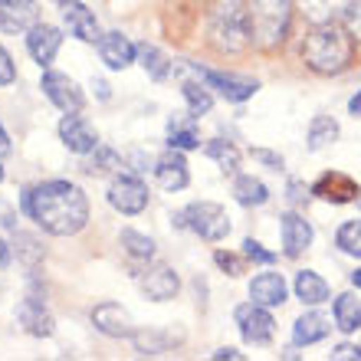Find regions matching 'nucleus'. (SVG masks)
Instances as JSON below:
<instances>
[{"mask_svg": "<svg viewBox=\"0 0 361 361\" xmlns=\"http://www.w3.org/2000/svg\"><path fill=\"white\" fill-rule=\"evenodd\" d=\"M23 210L53 237H73L89 224V200L73 180H43L23 190Z\"/></svg>", "mask_w": 361, "mask_h": 361, "instance_id": "nucleus-1", "label": "nucleus"}, {"mask_svg": "<svg viewBox=\"0 0 361 361\" xmlns=\"http://www.w3.org/2000/svg\"><path fill=\"white\" fill-rule=\"evenodd\" d=\"M302 59L305 66L319 73V76H338L352 66L355 59V37L348 30L335 27V23H322L315 27L302 43Z\"/></svg>", "mask_w": 361, "mask_h": 361, "instance_id": "nucleus-2", "label": "nucleus"}, {"mask_svg": "<svg viewBox=\"0 0 361 361\" xmlns=\"http://www.w3.org/2000/svg\"><path fill=\"white\" fill-rule=\"evenodd\" d=\"M295 0H247V27L250 43L257 49H279L289 37Z\"/></svg>", "mask_w": 361, "mask_h": 361, "instance_id": "nucleus-3", "label": "nucleus"}, {"mask_svg": "<svg viewBox=\"0 0 361 361\" xmlns=\"http://www.w3.org/2000/svg\"><path fill=\"white\" fill-rule=\"evenodd\" d=\"M210 43L220 53H240L250 43V27H247V4L243 0H214L207 20Z\"/></svg>", "mask_w": 361, "mask_h": 361, "instance_id": "nucleus-4", "label": "nucleus"}, {"mask_svg": "<svg viewBox=\"0 0 361 361\" xmlns=\"http://www.w3.org/2000/svg\"><path fill=\"white\" fill-rule=\"evenodd\" d=\"M180 214H184V227L194 230L200 240H207V243L227 240L230 217L220 204H214V200H194V204H188Z\"/></svg>", "mask_w": 361, "mask_h": 361, "instance_id": "nucleus-5", "label": "nucleus"}, {"mask_svg": "<svg viewBox=\"0 0 361 361\" xmlns=\"http://www.w3.org/2000/svg\"><path fill=\"white\" fill-rule=\"evenodd\" d=\"M233 319H237V325H240L243 342H250V345H269L273 342L276 322H273V315H269L267 305H259V302L250 299L247 305H240Z\"/></svg>", "mask_w": 361, "mask_h": 361, "instance_id": "nucleus-6", "label": "nucleus"}, {"mask_svg": "<svg viewBox=\"0 0 361 361\" xmlns=\"http://www.w3.org/2000/svg\"><path fill=\"white\" fill-rule=\"evenodd\" d=\"M109 204L125 217H135V214H142L148 207V188L135 174H118L109 184Z\"/></svg>", "mask_w": 361, "mask_h": 361, "instance_id": "nucleus-7", "label": "nucleus"}, {"mask_svg": "<svg viewBox=\"0 0 361 361\" xmlns=\"http://www.w3.org/2000/svg\"><path fill=\"white\" fill-rule=\"evenodd\" d=\"M39 89L49 102L56 105L59 112H79L82 109V92L66 73H56V69H47L43 79H39Z\"/></svg>", "mask_w": 361, "mask_h": 361, "instance_id": "nucleus-8", "label": "nucleus"}, {"mask_svg": "<svg viewBox=\"0 0 361 361\" xmlns=\"http://www.w3.org/2000/svg\"><path fill=\"white\" fill-rule=\"evenodd\" d=\"M59 13H63V23L76 39H82V43H99L102 39L99 20L82 0H59Z\"/></svg>", "mask_w": 361, "mask_h": 361, "instance_id": "nucleus-9", "label": "nucleus"}, {"mask_svg": "<svg viewBox=\"0 0 361 361\" xmlns=\"http://www.w3.org/2000/svg\"><path fill=\"white\" fill-rule=\"evenodd\" d=\"M59 142L73 154H92L99 148V135L79 112H66L63 122H59Z\"/></svg>", "mask_w": 361, "mask_h": 361, "instance_id": "nucleus-10", "label": "nucleus"}, {"mask_svg": "<svg viewBox=\"0 0 361 361\" xmlns=\"http://www.w3.org/2000/svg\"><path fill=\"white\" fill-rule=\"evenodd\" d=\"M138 289H142L152 302H168V299L178 295L180 279L168 263H154V267H148L142 276H138Z\"/></svg>", "mask_w": 361, "mask_h": 361, "instance_id": "nucleus-11", "label": "nucleus"}, {"mask_svg": "<svg viewBox=\"0 0 361 361\" xmlns=\"http://www.w3.org/2000/svg\"><path fill=\"white\" fill-rule=\"evenodd\" d=\"M197 79L207 89H217L227 102H247L250 95H257V79H240V76H224V73H214V69H200L194 66Z\"/></svg>", "mask_w": 361, "mask_h": 361, "instance_id": "nucleus-12", "label": "nucleus"}, {"mask_svg": "<svg viewBox=\"0 0 361 361\" xmlns=\"http://www.w3.org/2000/svg\"><path fill=\"white\" fill-rule=\"evenodd\" d=\"M92 325L95 332L109 335V338H132L135 335V322L128 309H122L118 302H102L92 309Z\"/></svg>", "mask_w": 361, "mask_h": 361, "instance_id": "nucleus-13", "label": "nucleus"}, {"mask_svg": "<svg viewBox=\"0 0 361 361\" xmlns=\"http://www.w3.org/2000/svg\"><path fill=\"white\" fill-rule=\"evenodd\" d=\"M279 237H283V253L289 259H295L309 250V243H312L315 233H312V224H309L302 214L289 210V214L279 220Z\"/></svg>", "mask_w": 361, "mask_h": 361, "instance_id": "nucleus-14", "label": "nucleus"}, {"mask_svg": "<svg viewBox=\"0 0 361 361\" xmlns=\"http://www.w3.org/2000/svg\"><path fill=\"white\" fill-rule=\"evenodd\" d=\"M59 47H63V33L56 27H49V23H33L27 30V53L33 56V63L39 66H49L53 59H56Z\"/></svg>", "mask_w": 361, "mask_h": 361, "instance_id": "nucleus-15", "label": "nucleus"}, {"mask_svg": "<svg viewBox=\"0 0 361 361\" xmlns=\"http://www.w3.org/2000/svg\"><path fill=\"white\" fill-rule=\"evenodd\" d=\"M99 56H102V63L112 69V73H122V69H128L135 63L138 47H135L125 33L115 30V33H102V39H99Z\"/></svg>", "mask_w": 361, "mask_h": 361, "instance_id": "nucleus-16", "label": "nucleus"}, {"mask_svg": "<svg viewBox=\"0 0 361 361\" xmlns=\"http://www.w3.org/2000/svg\"><path fill=\"white\" fill-rule=\"evenodd\" d=\"M39 23L37 0H0V30L4 33H27Z\"/></svg>", "mask_w": 361, "mask_h": 361, "instance_id": "nucleus-17", "label": "nucleus"}, {"mask_svg": "<svg viewBox=\"0 0 361 361\" xmlns=\"http://www.w3.org/2000/svg\"><path fill=\"white\" fill-rule=\"evenodd\" d=\"M154 180H158L164 190H184L188 188V180H190L188 161L180 158L178 148H171L168 154H161V158L154 161Z\"/></svg>", "mask_w": 361, "mask_h": 361, "instance_id": "nucleus-18", "label": "nucleus"}, {"mask_svg": "<svg viewBox=\"0 0 361 361\" xmlns=\"http://www.w3.org/2000/svg\"><path fill=\"white\" fill-rule=\"evenodd\" d=\"M17 322L23 325L30 335H37V338H49V335H53V315L47 312V305L39 302L37 295H27V299L17 305Z\"/></svg>", "mask_w": 361, "mask_h": 361, "instance_id": "nucleus-19", "label": "nucleus"}, {"mask_svg": "<svg viewBox=\"0 0 361 361\" xmlns=\"http://www.w3.org/2000/svg\"><path fill=\"white\" fill-rule=\"evenodd\" d=\"M286 279L279 273H257L250 279V299L259 305H267V309H276V305L286 302Z\"/></svg>", "mask_w": 361, "mask_h": 361, "instance_id": "nucleus-20", "label": "nucleus"}, {"mask_svg": "<svg viewBox=\"0 0 361 361\" xmlns=\"http://www.w3.org/2000/svg\"><path fill=\"white\" fill-rule=\"evenodd\" d=\"M348 7H352V0H295V10H299L312 27L335 23L338 17L348 13Z\"/></svg>", "mask_w": 361, "mask_h": 361, "instance_id": "nucleus-21", "label": "nucleus"}, {"mask_svg": "<svg viewBox=\"0 0 361 361\" xmlns=\"http://www.w3.org/2000/svg\"><path fill=\"white\" fill-rule=\"evenodd\" d=\"M312 194L322 200H332V204H348V200L358 197V184L345 174L332 171V174H322V178L312 184Z\"/></svg>", "mask_w": 361, "mask_h": 361, "instance_id": "nucleus-22", "label": "nucleus"}, {"mask_svg": "<svg viewBox=\"0 0 361 361\" xmlns=\"http://www.w3.org/2000/svg\"><path fill=\"white\" fill-rule=\"evenodd\" d=\"M332 332V322L322 312H302L293 322V342L295 345H315Z\"/></svg>", "mask_w": 361, "mask_h": 361, "instance_id": "nucleus-23", "label": "nucleus"}, {"mask_svg": "<svg viewBox=\"0 0 361 361\" xmlns=\"http://www.w3.org/2000/svg\"><path fill=\"white\" fill-rule=\"evenodd\" d=\"M332 319H335V329H338V332H345V335L361 332V299L355 293L335 295Z\"/></svg>", "mask_w": 361, "mask_h": 361, "instance_id": "nucleus-24", "label": "nucleus"}, {"mask_svg": "<svg viewBox=\"0 0 361 361\" xmlns=\"http://www.w3.org/2000/svg\"><path fill=\"white\" fill-rule=\"evenodd\" d=\"M295 299L302 305H322L329 302V283H325L319 273H312V269H302V273H295Z\"/></svg>", "mask_w": 361, "mask_h": 361, "instance_id": "nucleus-25", "label": "nucleus"}, {"mask_svg": "<svg viewBox=\"0 0 361 361\" xmlns=\"http://www.w3.org/2000/svg\"><path fill=\"white\" fill-rule=\"evenodd\" d=\"M233 197H237V204H243V207H263L269 200V190L263 180H257L253 174H240L237 180H233Z\"/></svg>", "mask_w": 361, "mask_h": 361, "instance_id": "nucleus-26", "label": "nucleus"}, {"mask_svg": "<svg viewBox=\"0 0 361 361\" xmlns=\"http://www.w3.org/2000/svg\"><path fill=\"white\" fill-rule=\"evenodd\" d=\"M197 118L190 115L188 122H174L168 125V148H178V152H190V148H200V135H197Z\"/></svg>", "mask_w": 361, "mask_h": 361, "instance_id": "nucleus-27", "label": "nucleus"}, {"mask_svg": "<svg viewBox=\"0 0 361 361\" xmlns=\"http://www.w3.org/2000/svg\"><path fill=\"white\" fill-rule=\"evenodd\" d=\"M338 138V122L329 115H315L309 122V152H322L325 145H332Z\"/></svg>", "mask_w": 361, "mask_h": 361, "instance_id": "nucleus-28", "label": "nucleus"}, {"mask_svg": "<svg viewBox=\"0 0 361 361\" xmlns=\"http://www.w3.org/2000/svg\"><path fill=\"white\" fill-rule=\"evenodd\" d=\"M204 152H207V158H214V161L220 164V171L224 174H237L240 152L230 142H224V138H210V142L204 145Z\"/></svg>", "mask_w": 361, "mask_h": 361, "instance_id": "nucleus-29", "label": "nucleus"}, {"mask_svg": "<svg viewBox=\"0 0 361 361\" xmlns=\"http://www.w3.org/2000/svg\"><path fill=\"white\" fill-rule=\"evenodd\" d=\"M118 240H122L125 253H128L132 259H138V263H148V259H154V240L152 237H145V233H138V230L125 227Z\"/></svg>", "mask_w": 361, "mask_h": 361, "instance_id": "nucleus-30", "label": "nucleus"}, {"mask_svg": "<svg viewBox=\"0 0 361 361\" xmlns=\"http://www.w3.org/2000/svg\"><path fill=\"white\" fill-rule=\"evenodd\" d=\"M138 63H142V69L152 79H168V73H171L168 56H164L158 47H152V43H142V47H138Z\"/></svg>", "mask_w": 361, "mask_h": 361, "instance_id": "nucleus-31", "label": "nucleus"}, {"mask_svg": "<svg viewBox=\"0 0 361 361\" xmlns=\"http://www.w3.org/2000/svg\"><path fill=\"white\" fill-rule=\"evenodd\" d=\"M335 247L348 253V257L361 259V217L358 220H345L338 233H335Z\"/></svg>", "mask_w": 361, "mask_h": 361, "instance_id": "nucleus-32", "label": "nucleus"}, {"mask_svg": "<svg viewBox=\"0 0 361 361\" xmlns=\"http://www.w3.org/2000/svg\"><path fill=\"white\" fill-rule=\"evenodd\" d=\"M180 92H184V99H188V109L194 118H200V115L210 112V105H214V95H210V89L204 86V82H184L180 86Z\"/></svg>", "mask_w": 361, "mask_h": 361, "instance_id": "nucleus-33", "label": "nucleus"}, {"mask_svg": "<svg viewBox=\"0 0 361 361\" xmlns=\"http://www.w3.org/2000/svg\"><path fill=\"white\" fill-rule=\"evenodd\" d=\"M115 168H122V158H118V152L105 148V145H99L92 152V158L86 161L89 174H109V171H115Z\"/></svg>", "mask_w": 361, "mask_h": 361, "instance_id": "nucleus-34", "label": "nucleus"}, {"mask_svg": "<svg viewBox=\"0 0 361 361\" xmlns=\"http://www.w3.org/2000/svg\"><path fill=\"white\" fill-rule=\"evenodd\" d=\"M135 348H138V355H161L164 348H168V342H164L158 332H135Z\"/></svg>", "mask_w": 361, "mask_h": 361, "instance_id": "nucleus-35", "label": "nucleus"}, {"mask_svg": "<svg viewBox=\"0 0 361 361\" xmlns=\"http://www.w3.org/2000/svg\"><path fill=\"white\" fill-rule=\"evenodd\" d=\"M243 257L253 259V263H263V267H269V263L276 259V253L263 250V243H257V240H243Z\"/></svg>", "mask_w": 361, "mask_h": 361, "instance_id": "nucleus-36", "label": "nucleus"}, {"mask_svg": "<svg viewBox=\"0 0 361 361\" xmlns=\"http://www.w3.org/2000/svg\"><path fill=\"white\" fill-rule=\"evenodd\" d=\"M345 30H348L355 39H361V0H352V7L345 13Z\"/></svg>", "mask_w": 361, "mask_h": 361, "instance_id": "nucleus-37", "label": "nucleus"}, {"mask_svg": "<svg viewBox=\"0 0 361 361\" xmlns=\"http://www.w3.org/2000/svg\"><path fill=\"white\" fill-rule=\"evenodd\" d=\"M17 79V66H13V56H10L7 49L0 47V86H10Z\"/></svg>", "mask_w": 361, "mask_h": 361, "instance_id": "nucleus-38", "label": "nucleus"}, {"mask_svg": "<svg viewBox=\"0 0 361 361\" xmlns=\"http://www.w3.org/2000/svg\"><path fill=\"white\" fill-rule=\"evenodd\" d=\"M332 361H361V345H335L332 355H329Z\"/></svg>", "mask_w": 361, "mask_h": 361, "instance_id": "nucleus-39", "label": "nucleus"}, {"mask_svg": "<svg viewBox=\"0 0 361 361\" xmlns=\"http://www.w3.org/2000/svg\"><path fill=\"white\" fill-rule=\"evenodd\" d=\"M214 259H217V267H220V269H227L230 276H240V273H243V267H240V259L233 257V253H217Z\"/></svg>", "mask_w": 361, "mask_h": 361, "instance_id": "nucleus-40", "label": "nucleus"}, {"mask_svg": "<svg viewBox=\"0 0 361 361\" xmlns=\"http://www.w3.org/2000/svg\"><path fill=\"white\" fill-rule=\"evenodd\" d=\"M253 158H257V161H267L269 168H273V171H279V168H283V158H279V154H269V152H253Z\"/></svg>", "mask_w": 361, "mask_h": 361, "instance_id": "nucleus-41", "label": "nucleus"}, {"mask_svg": "<svg viewBox=\"0 0 361 361\" xmlns=\"http://www.w3.org/2000/svg\"><path fill=\"white\" fill-rule=\"evenodd\" d=\"M13 152V145H10V135L4 132V125H0V158H7Z\"/></svg>", "mask_w": 361, "mask_h": 361, "instance_id": "nucleus-42", "label": "nucleus"}, {"mask_svg": "<svg viewBox=\"0 0 361 361\" xmlns=\"http://www.w3.org/2000/svg\"><path fill=\"white\" fill-rule=\"evenodd\" d=\"M10 267V243L7 240H0V269Z\"/></svg>", "mask_w": 361, "mask_h": 361, "instance_id": "nucleus-43", "label": "nucleus"}, {"mask_svg": "<svg viewBox=\"0 0 361 361\" xmlns=\"http://www.w3.org/2000/svg\"><path fill=\"white\" fill-rule=\"evenodd\" d=\"M348 112H352L355 118H361V89H358V95H355L352 102H348Z\"/></svg>", "mask_w": 361, "mask_h": 361, "instance_id": "nucleus-44", "label": "nucleus"}, {"mask_svg": "<svg viewBox=\"0 0 361 361\" xmlns=\"http://www.w3.org/2000/svg\"><path fill=\"white\" fill-rule=\"evenodd\" d=\"M214 358H243V355L237 348H220V352H214Z\"/></svg>", "mask_w": 361, "mask_h": 361, "instance_id": "nucleus-45", "label": "nucleus"}, {"mask_svg": "<svg viewBox=\"0 0 361 361\" xmlns=\"http://www.w3.org/2000/svg\"><path fill=\"white\" fill-rule=\"evenodd\" d=\"M92 89H99V99H109V86H105L102 79H92Z\"/></svg>", "mask_w": 361, "mask_h": 361, "instance_id": "nucleus-46", "label": "nucleus"}, {"mask_svg": "<svg viewBox=\"0 0 361 361\" xmlns=\"http://www.w3.org/2000/svg\"><path fill=\"white\" fill-rule=\"evenodd\" d=\"M352 286H355V289H358V293H361V269H355V273H352Z\"/></svg>", "mask_w": 361, "mask_h": 361, "instance_id": "nucleus-47", "label": "nucleus"}, {"mask_svg": "<svg viewBox=\"0 0 361 361\" xmlns=\"http://www.w3.org/2000/svg\"><path fill=\"white\" fill-rule=\"evenodd\" d=\"M0 180H4V168H0Z\"/></svg>", "mask_w": 361, "mask_h": 361, "instance_id": "nucleus-48", "label": "nucleus"}]
</instances>
